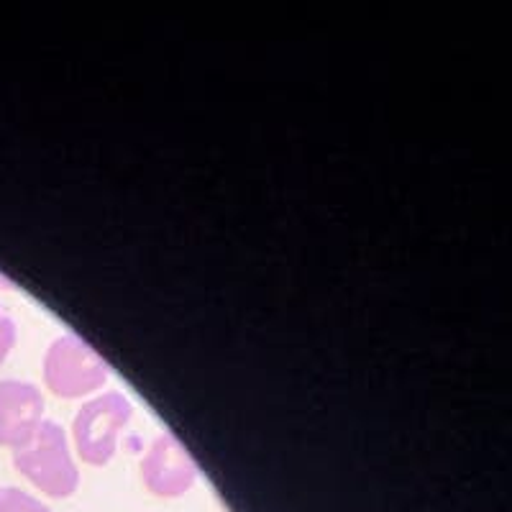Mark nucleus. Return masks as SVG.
Here are the masks:
<instances>
[{
	"mask_svg": "<svg viewBox=\"0 0 512 512\" xmlns=\"http://www.w3.org/2000/svg\"><path fill=\"white\" fill-rule=\"evenodd\" d=\"M44 379L59 397H82L108 379V364L82 338H57L44 359Z\"/></svg>",
	"mask_w": 512,
	"mask_h": 512,
	"instance_id": "7ed1b4c3",
	"label": "nucleus"
},
{
	"mask_svg": "<svg viewBox=\"0 0 512 512\" xmlns=\"http://www.w3.org/2000/svg\"><path fill=\"white\" fill-rule=\"evenodd\" d=\"M13 464L49 497H70L80 484L67 436L52 420H41L34 436L13 451Z\"/></svg>",
	"mask_w": 512,
	"mask_h": 512,
	"instance_id": "f257e3e1",
	"label": "nucleus"
},
{
	"mask_svg": "<svg viewBox=\"0 0 512 512\" xmlns=\"http://www.w3.org/2000/svg\"><path fill=\"white\" fill-rule=\"evenodd\" d=\"M0 512H52L29 492L16 487H0Z\"/></svg>",
	"mask_w": 512,
	"mask_h": 512,
	"instance_id": "423d86ee",
	"label": "nucleus"
},
{
	"mask_svg": "<svg viewBox=\"0 0 512 512\" xmlns=\"http://www.w3.org/2000/svg\"><path fill=\"white\" fill-rule=\"evenodd\" d=\"M44 397L34 384L6 379L0 382V446L18 448L29 441L41 423Z\"/></svg>",
	"mask_w": 512,
	"mask_h": 512,
	"instance_id": "39448f33",
	"label": "nucleus"
},
{
	"mask_svg": "<svg viewBox=\"0 0 512 512\" xmlns=\"http://www.w3.org/2000/svg\"><path fill=\"white\" fill-rule=\"evenodd\" d=\"M13 344H16V326H13L11 315L0 308V364L8 359Z\"/></svg>",
	"mask_w": 512,
	"mask_h": 512,
	"instance_id": "0eeeda50",
	"label": "nucleus"
},
{
	"mask_svg": "<svg viewBox=\"0 0 512 512\" xmlns=\"http://www.w3.org/2000/svg\"><path fill=\"white\" fill-rule=\"evenodd\" d=\"M128 420L131 402L118 392H108L82 405L75 418V446L80 459L93 466L108 464Z\"/></svg>",
	"mask_w": 512,
	"mask_h": 512,
	"instance_id": "f03ea898",
	"label": "nucleus"
},
{
	"mask_svg": "<svg viewBox=\"0 0 512 512\" xmlns=\"http://www.w3.org/2000/svg\"><path fill=\"white\" fill-rule=\"evenodd\" d=\"M141 477L157 497H180L198 479V466L175 436H159L141 461Z\"/></svg>",
	"mask_w": 512,
	"mask_h": 512,
	"instance_id": "20e7f679",
	"label": "nucleus"
}]
</instances>
